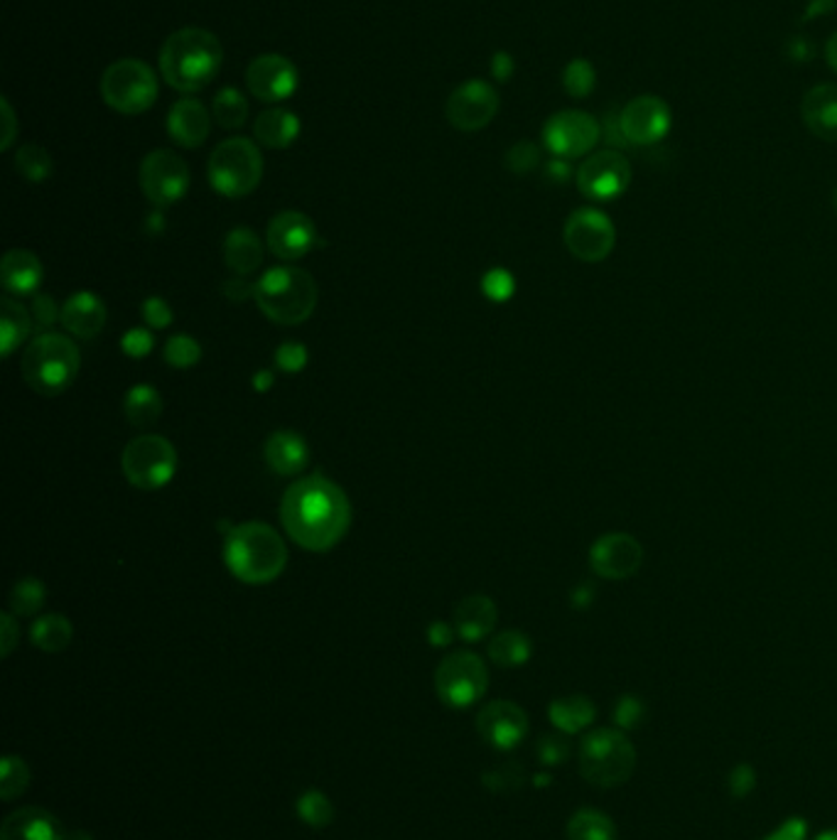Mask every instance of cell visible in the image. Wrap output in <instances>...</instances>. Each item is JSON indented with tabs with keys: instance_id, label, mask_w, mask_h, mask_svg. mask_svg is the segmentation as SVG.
Listing matches in <instances>:
<instances>
[{
	"instance_id": "6da1fadb",
	"label": "cell",
	"mask_w": 837,
	"mask_h": 840,
	"mask_svg": "<svg viewBox=\"0 0 837 840\" xmlns=\"http://www.w3.org/2000/svg\"><path fill=\"white\" fill-rule=\"evenodd\" d=\"M282 529L300 549L327 553L351 529V502L337 482L310 474L292 482L280 502Z\"/></svg>"
},
{
	"instance_id": "7a4b0ae2",
	"label": "cell",
	"mask_w": 837,
	"mask_h": 840,
	"mask_svg": "<svg viewBox=\"0 0 837 840\" xmlns=\"http://www.w3.org/2000/svg\"><path fill=\"white\" fill-rule=\"evenodd\" d=\"M224 65V47L205 27H183L165 39L160 49V72L165 82L183 94H197L214 82Z\"/></svg>"
},
{
	"instance_id": "3957f363",
	"label": "cell",
	"mask_w": 837,
	"mask_h": 840,
	"mask_svg": "<svg viewBox=\"0 0 837 840\" xmlns=\"http://www.w3.org/2000/svg\"><path fill=\"white\" fill-rule=\"evenodd\" d=\"M224 563L236 580L268 585L278 580L288 565V549L280 533L264 521L231 526L224 539Z\"/></svg>"
},
{
	"instance_id": "277c9868",
	"label": "cell",
	"mask_w": 837,
	"mask_h": 840,
	"mask_svg": "<svg viewBox=\"0 0 837 840\" xmlns=\"http://www.w3.org/2000/svg\"><path fill=\"white\" fill-rule=\"evenodd\" d=\"M256 306L278 325H302L317 308V283L298 266H276L256 283Z\"/></svg>"
},
{
	"instance_id": "5b68a950",
	"label": "cell",
	"mask_w": 837,
	"mask_h": 840,
	"mask_svg": "<svg viewBox=\"0 0 837 840\" xmlns=\"http://www.w3.org/2000/svg\"><path fill=\"white\" fill-rule=\"evenodd\" d=\"M79 367H82V354L77 344L59 332H43L27 344L20 361L23 379L27 387L43 393V396H59L72 387Z\"/></svg>"
},
{
	"instance_id": "8992f818",
	"label": "cell",
	"mask_w": 837,
	"mask_h": 840,
	"mask_svg": "<svg viewBox=\"0 0 837 840\" xmlns=\"http://www.w3.org/2000/svg\"><path fill=\"white\" fill-rule=\"evenodd\" d=\"M637 769V750L619 727H600L580 745V774L592 786H619Z\"/></svg>"
},
{
	"instance_id": "52a82bcc",
	"label": "cell",
	"mask_w": 837,
	"mask_h": 840,
	"mask_svg": "<svg viewBox=\"0 0 837 840\" xmlns=\"http://www.w3.org/2000/svg\"><path fill=\"white\" fill-rule=\"evenodd\" d=\"M209 185L221 197L241 199L254 192L264 177V156L248 138H226L209 158Z\"/></svg>"
},
{
	"instance_id": "ba28073f",
	"label": "cell",
	"mask_w": 837,
	"mask_h": 840,
	"mask_svg": "<svg viewBox=\"0 0 837 840\" xmlns=\"http://www.w3.org/2000/svg\"><path fill=\"white\" fill-rule=\"evenodd\" d=\"M101 99L124 116H138L158 101V77L143 59H118L101 77Z\"/></svg>"
},
{
	"instance_id": "9c48e42d",
	"label": "cell",
	"mask_w": 837,
	"mask_h": 840,
	"mask_svg": "<svg viewBox=\"0 0 837 840\" xmlns=\"http://www.w3.org/2000/svg\"><path fill=\"white\" fill-rule=\"evenodd\" d=\"M120 468L133 487L143 492L163 490L177 472V450L163 435H140L126 445Z\"/></svg>"
},
{
	"instance_id": "30bf717a",
	"label": "cell",
	"mask_w": 837,
	"mask_h": 840,
	"mask_svg": "<svg viewBox=\"0 0 837 840\" xmlns=\"http://www.w3.org/2000/svg\"><path fill=\"white\" fill-rule=\"evenodd\" d=\"M489 688V671L481 656L474 652H452L435 671V691L440 701L455 711L479 703Z\"/></svg>"
},
{
	"instance_id": "8fae6325",
	"label": "cell",
	"mask_w": 837,
	"mask_h": 840,
	"mask_svg": "<svg viewBox=\"0 0 837 840\" xmlns=\"http://www.w3.org/2000/svg\"><path fill=\"white\" fill-rule=\"evenodd\" d=\"M565 246L582 263H600L617 246V227L594 207L574 209L562 229Z\"/></svg>"
},
{
	"instance_id": "7c38bea8",
	"label": "cell",
	"mask_w": 837,
	"mask_h": 840,
	"mask_svg": "<svg viewBox=\"0 0 837 840\" xmlns=\"http://www.w3.org/2000/svg\"><path fill=\"white\" fill-rule=\"evenodd\" d=\"M600 124L588 111L565 108L553 114L543 126V143L560 160L590 156L600 143Z\"/></svg>"
},
{
	"instance_id": "4fadbf2b",
	"label": "cell",
	"mask_w": 837,
	"mask_h": 840,
	"mask_svg": "<svg viewBox=\"0 0 837 840\" xmlns=\"http://www.w3.org/2000/svg\"><path fill=\"white\" fill-rule=\"evenodd\" d=\"M631 163L619 150H597L580 163L574 180L590 202L619 199L631 185Z\"/></svg>"
},
{
	"instance_id": "5bb4252c",
	"label": "cell",
	"mask_w": 837,
	"mask_h": 840,
	"mask_svg": "<svg viewBox=\"0 0 837 840\" xmlns=\"http://www.w3.org/2000/svg\"><path fill=\"white\" fill-rule=\"evenodd\" d=\"M140 189L155 207H173L189 189V168L175 150H153L140 163Z\"/></svg>"
},
{
	"instance_id": "9a60e30c",
	"label": "cell",
	"mask_w": 837,
	"mask_h": 840,
	"mask_svg": "<svg viewBox=\"0 0 837 840\" xmlns=\"http://www.w3.org/2000/svg\"><path fill=\"white\" fill-rule=\"evenodd\" d=\"M673 126L671 106L661 96L643 94L631 99L619 114V130L629 146H655Z\"/></svg>"
},
{
	"instance_id": "2e32d148",
	"label": "cell",
	"mask_w": 837,
	"mask_h": 840,
	"mask_svg": "<svg viewBox=\"0 0 837 840\" xmlns=\"http://www.w3.org/2000/svg\"><path fill=\"white\" fill-rule=\"evenodd\" d=\"M499 114V94L491 84L481 82V79H472V82L460 84L452 91L445 116L452 126L462 134H474V130L487 128Z\"/></svg>"
},
{
	"instance_id": "e0dca14e",
	"label": "cell",
	"mask_w": 837,
	"mask_h": 840,
	"mask_svg": "<svg viewBox=\"0 0 837 840\" xmlns=\"http://www.w3.org/2000/svg\"><path fill=\"white\" fill-rule=\"evenodd\" d=\"M590 565L602 580H629L643 565V545L631 533H604L592 543Z\"/></svg>"
},
{
	"instance_id": "ac0fdd59",
	"label": "cell",
	"mask_w": 837,
	"mask_h": 840,
	"mask_svg": "<svg viewBox=\"0 0 837 840\" xmlns=\"http://www.w3.org/2000/svg\"><path fill=\"white\" fill-rule=\"evenodd\" d=\"M246 87L266 104H278L295 94L300 87L298 67L282 55H260L246 69Z\"/></svg>"
},
{
	"instance_id": "d6986e66",
	"label": "cell",
	"mask_w": 837,
	"mask_h": 840,
	"mask_svg": "<svg viewBox=\"0 0 837 840\" xmlns=\"http://www.w3.org/2000/svg\"><path fill=\"white\" fill-rule=\"evenodd\" d=\"M477 730L481 740L493 750L509 752L519 747L528 735V715L521 705L511 701H491L477 715Z\"/></svg>"
},
{
	"instance_id": "ffe728a7",
	"label": "cell",
	"mask_w": 837,
	"mask_h": 840,
	"mask_svg": "<svg viewBox=\"0 0 837 840\" xmlns=\"http://www.w3.org/2000/svg\"><path fill=\"white\" fill-rule=\"evenodd\" d=\"M268 249L276 258L292 263L300 261L302 256L315 249L317 244V227L307 215L302 211H280L278 217L270 219L268 225Z\"/></svg>"
},
{
	"instance_id": "44dd1931",
	"label": "cell",
	"mask_w": 837,
	"mask_h": 840,
	"mask_svg": "<svg viewBox=\"0 0 837 840\" xmlns=\"http://www.w3.org/2000/svg\"><path fill=\"white\" fill-rule=\"evenodd\" d=\"M211 116L199 99H179L167 114V134L183 148H199L209 138Z\"/></svg>"
},
{
	"instance_id": "7402d4cb",
	"label": "cell",
	"mask_w": 837,
	"mask_h": 840,
	"mask_svg": "<svg viewBox=\"0 0 837 840\" xmlns=\"http://www.w3.org/2000/svg\"><path fill=\"white\" fill-rule=\"evenodd\" d=\"M62 325L77 340H94L106 325V306L94 292H74L62 306Z\"/></svg>"
},
{
	"instance_id": "603a6c76",
	"label": "cell",
	"mask_w": 837,
	"mask_h": 840,
	"mask_svg": "<svg viewBox=\"0 0 837 840\" xmlns=\"http://www.w3.org/2000/svg\"><path fill=\"white\" fill-rule=\"evenodd\" d=\"M264 458L280 477H295L310 464V445L295 430H278L266 440Z\"/></svg>"
},
{
	"instance_id": "cb8c5ba5",
	"label": "cell",
	"mask_w": 837,
	"mask_h": 840,
	"mask_svg": "<svg viewBox=\"0 0 837 840\" xmlns=\"http://www.w3.org/2000/svg\"><path fill=\"white\" fill-rule=\"evenodd\" d=\"M499 610L493 605L491 597L487 595H469L465 600H460L452 614V624L460 640L465 642H481L493 632L497 626Z\"/></svg>"
},
{
	"instance_id": "d4e9b609",
	"label": "cell",
	"mask_w": 837,
	"mask_h": 840,
	"mask_svg": "<svg viewBox=\"0 0 837 840\" xmlns=\"http://www.w3.org/2000/svg\"><path fill=\"white\" fill-rule=\"evenodd\" d=\"M0 278H3V288L10 296H37L39 283L45 278L43 261L27 249L8 251L3 263H0Z\"/></svg>"
},
{
	"instance_id": "484cf974",
	"label": "cell",
	"mask_w": 837,
	"mask_h": 840,
	"mask_svg": "<svg viewBox=\"0 0 837 840\" xmlns=\"http://www.w3.org/2000/svg\"><path fill=\"white\" fill-rule=\"evenodd\" d=\"M803 124L821 140H837V84H818L809 89L801 104Z\"/></svg>"
},
{
	"instance_id": "4316f807",
	"label": "cell",
	"mask_w": 837,
	"mask_h": 840,
	"mask_svg": "<svg viewBox=\"0 0 837 840\" xmlns=\"http://www.w3.org/2000/svg\"><path fill=\"white\" fill-rule=\"evenodd\" d=\"M0 840H65V836L53 814L37 806H25L5 818L0 826Z\"/></svg>"
},
{
	"instance_id": "83f0119b",
	"label": "cell",
	"mask_w": 837,
	"mask_h": 840,
	"mask_svg": "<svg viewBox=\"0 0 837 840\" xmlns=\"http://www.w3.org/2000/svg\"><path fill=\"white\" fill-rule=\"evenodd\" d=\"M300 118L288 108H268L256 118L254 136L264 148L282 150L300 138Z\"/></svg>"
},
{
	"instance_id": "f1b7e54d",
	"label": "cell",
	"mask_w": 837,
	"mask_h": 840,
	"mask_svg": "<svg viewBox=\"0 0 837 840\" xmlns=\"http://www.w3.org/2000/svg\"><path fill=\"white\" fill-rule=\"evenodd\" d=\"M224 261L229 271H234L239 278H246L256 273L264 263V244L256 237V231L246 227L231 229L224 241Z\"/></svg>"
},
{
	"instance_id": "f546056e",
	"label": "cell",
	"mask_w": 837,
	"mask_h": 840,
	"mask_svg": "<svg viewBox=\"0 0 837 840\" xmlns=\"http://www.w3.org/2000/svg\"><path fill=\"white\" fill-rule=\"evenodd\" d=\"M548 717L562 735H578L594 723L597 707L588 695H565L550 703Z\"/></svg>"
},
{
	"instance_id": "4dcf8cb0",
	"label": "cell",
	"mask_w": 837,
	"mask_h": 840,
	"mask_svg": "<svg viewBox=\"0 0 837 840\" xmlns=\"http://www.w3.org/2000/svg\"><path fill=\"white\" fill-rule=\"evenodd\" d=\"M33 315L25 306H20L13 298H3L0 302V354L10 357L20 344H25L33 332Z\"/></svg>"
},
{
	"instance_id": "1f68e13d",
	"label": "cell",
	"mask_w": 837,
	"mask_h": 840,
	"mask_svg": "<svg viewBox=\"0 0 837 840\" xmlns=\"http://www.w3.org/2000/svg\"><path fill=\"white\" fill-rule=\"evenodd\" d=\"M74 626L67 620L65 614H45L33 624L30 630V640L45 654H59L72 644Z\"/></svg>"
},
{
	"instance_id": "d6a6232c",
	"label": "cell",
	"mask_w": 837,
	"mask_h": 840,
	"mask_svg": "<svg viewBox=\"0 0 837 840\" xmlns=\"http://www.w3.org/2000/svg\"><path fill=\"white\" fill-rule=\"evenodd\" d=\"M489 659L501 669H519L533 654V644L523 632L507 630L489 642Z\"/></svg>"
},
{
	"instance_id": "836d02e7",
	"label": "cell",
	"mask_w": 837,
	"mask_h": 840,
	"mask_svg": "<svg viewBox=\"0 0 837 840\" xmlns=\"http://www.w3.org/2000/svg\"><path fill=\"white\" fill-rule=\"evenodd\" d=\"M124 413L128 423L136 425V428H150L163 416V396L153 387L140 383V387H133L126 393Z\"/></svg>"
},
{
	"instance_id": "e575fe53",
	"label": "cell",
	"mask_w": 837,
	"mask_h": 840,
	"mask_svg": "<svg viewBox=\"0 0 837 840\" xmlns=\"http://www.w3.org/2000/svg\"><path fill=\"white\" fill-rule=\"evenodd\" d=\"M568 840H617V826L597 808H580L568 821Z\"/></svg>"
},
{
	"instance_id": "d590c367",
	"label": "cell",
	"mask_w": 837,
	"mask_h": 840,
	"mask_svg": "<svg viewBox=\"0 0 837 840\" xmlns=\"http://www.w3.org/2000/svg\"><path fill=\"white\" fill-rule=\"evenodd\" d=\"M211 116L217 124L226 130H236L246 124L248 118V101L234 87H224L214 96V106H211Z\"/></svg>"
},
{
	"instance_id": "8d00e7d4",
	"label": "cell",
	"mask_w": 837,
	"mask_h": 840,
	"mask_svg": "<svg viewBox=\"0 0 837 840\" xmlns=\"http://www.w3.org/2000/svg\"><path fill=\"white\" fill-rule=\"evenodd\" d=\"M47 597L45 583L39 578H23L10 590V610L15 617H35L43 610Z\"/></svg>"
},
{
	"instance_id": "74e56055",
	"label": "cell",
	"mask_w": 837,
	"mask_h": 840,
	"mask_svg": "<svg viewBox=\"0 0 837 840\" xmlns=\"http://www.w3.org/2000/svg\"><path fill=\"white\" fill-rule=\"evenodd\" d=\"M15 170L27 182H45L49 175H53L55 163H53V156L47 153V148L37 143H27L18 150Z\"/></svg>"
},
{
	"instance_id": "f35d334b",
	"label": "cell",
	"mask_w": 837,
	"mask_h": 840,
	"mask_svg": "<svg viewBox=\"0 0 837 840\" xmlns=\"http://www.w3.org/2000/svg\"><path fill=\"white\" fill-rule=\"evenodd\" d=\"M594 87H597V72L590 59H572L562 72V89L568 91L570 99H588Z\"/></svg>"
},
{
	"instance_id": "ab89813d",
	"label": "cell",
	"mask_w": 837,
	"mask_h": 840,
	"mask_svg": "<svg viewBox=\"0 0 837 840\" xmlns=\"http://www.w3.org/2000/svg\"><path fill=\"white\" fill-rule=\"evenodd\" d=\"M30 786V769L25 764V759H20L15 755H8L0 764V796L5 802H13V798L23 796Z\"/></svg>"
},
{
	"instance_id": "60d3db41",
	"label": "cell",
	"mask_w": 837,
	"mask_h": 840,
	"mask_svg": "<svg viewBox=\"0 0 837 840\" xmlns=\"http://www.w3.org/2000/svg\"><path fill=\"white\" fill-rule=\"evenodd\" d=\"M298 814L312 828H327L335 821V806L317 789H310V792L298 798Z\"/></svg>"
},
{
	"instance_id": "b9f144b4",
	"label": "cell",
	"mask_w": 837,
	"mask_h": 840,
	"mask_svg": "<svg viewBox=\"0 0 837 840\" xmlns=\"http://www.w3.org/2000/svg\"><path fill=\"white\" fill-rule=\"evenodd\" d=\"M163 357L167 361V367L191 369V367H197L199 359H201V347L195 337L175 335L165 342Z\"/></svg>"
},
{
	"instance_id": "7bdbcfd3",
	"label": "cell",
	"mask_w": 837,
	"mask_h": 840,
	"mask_svg": "<svg viewBox=\"0 0 837 840\" xmlns=\"http://www.w3.org/2000/svg\"><path fill=\"white\" fill-rule=\"evenodd\" d=\"M643 717H647V705L637 695H621L614 705V723L619 730H633L643 723Z\"/></svg>"
},
{
	"instance_id": "ee69618b",
	"label": "cell",
	"mask_w": 837,
	"mask_h": 840,
	"mask_svg": "<svg viewBox=\"0 0 837 840\" xmlns=\"http://www.w3.org/2000/svg\"><path fill=\"white\" fill-rule=\"evenodd\" d=\"M540 165V150L538 146L528 143V140H521V143L513 146L507 153V168L516 175H528L531 170H536Z\"/></svg>"
},
{
	"instance_id": "f6af8a7d",
	"label": "cell",
	"mask_w": 837,
	"mask_h": 840,
	"mask_svg": "<svg viewBox=\"0 0 837 840\" xmlns=\"http://www.w3.org/2000/svg\"><path fill=\"white\" fill-rule=\"evenodd\" d=\"M307 347L300 342H282L276 349V367L286 373H300L307 367Z\"/></svg>"
},
{
	"instance_id": "bcb514c9",
	"label": "cell",
	"mask_w": 837,
	"mask_h": 840,
	"mask_svg": "<svg viewBox=\"0 0 837 840\" xmlns=\"http://www.w3.org/2000/svg\"><path fill=\"white\" fill-rule=\"evenodd\" d=\"M153 347H155V337H153V332L146 330V327L128 330L124 340H120V349H124V354L130 359L148 357V354L153 352Z\"/></svg>"
},
{
	"instance_id": "7dc6e473",
	"label": "cell",
	"mask_w": 837,
	"mask_h": 840,
	"mask_svg": "<svg viewBox=\"0 0 837 840\" xmlns=\"http://www.w3.org/2000/svg\"><path fill=\"white\" fill-rule=\"evenodd\" d=\"M481 288H484V296H487L489 300L503 302L513 296V288L516 286H513V276L509 271L497 268V271H491V273H487V276H484Z\"/></svg>"
},
{
	"instance_id": "c3c4849f",
	"label": "cell",
	"mask_w": 837,
	"mask_h": 840,
	"mask_svg": "<svg viewBox=\"0 0 837 840\" xmlns=\"http://www.w3.org/2000/svg\"><path fill=\"white\" fill-rule=\"evenodd\" d=\"M30 315H33V322L39 330H49V327L57 325V320H62V310L57 308V302L53 300V296L37 292V296L33 298Z\"/></svg>"
},
{
	"instance_id": "681fc988",
	"label": "cell",
	"mask_w": 837,
	"mask_h": 840,
	"mask_svg": "<svg viewBox=\"0 0 837 840\" xmlns=\"http://www.w3.org/2000/svg\"><path fill=\"white\" fill-rule=\"evenodd\" d=\"M140 315H143L146 325L150 330H165L173 325V308L167 306V300L163 298H148L140 308Z\"/></svg>"
},
{
	"instance_id": "f907efd6",
	"label": "cell",
	"mask_w": 837,
	"mask_h": 840,
	"mask_svg": "<svg viewBox=\"0 0 837 840\" xmlns=\"http://www.w3.org/2000/svg\"><path fill=\"white\" fill-rule=\"evenodd\" d=\"M570 755V747L560 735H546L538 745V759L546 767H558Z\"/></svg>"
},
{
	"instance_id": "816d5d0a",
	"label": "cell",
	"mask_w": 837,
	"mask_h": 840,
	"mask_svg": "<svg viewBox=\"0 0 837 840\" xmlns=\"http://www.w3.org/2000/svg\"><path fill=\"white\" fill-rule=\"evenodd\" d=\"M728 786H730V794L734 798H744L749 796L754 792L756 786V772L752 764H737L730 772V779H728Z\"/></svg>"
},
{
	"instance_id": "f5cc1de1",
	"label": "cell",
	"mask_w": 837,
	"mask_h": 840,
	"mask_svg": "<svg viewBox=\"0 0 837 840\" xmlns=\"http://www.w3.org/2000/svg\"><path fill=\"white\" fill-rule=\"evenodd\" d=\"M764 840H809V824H805V818L793 816L779 828H774Z\"/></svg>"
},
{
	"instance_id": "db71d44e",
	"label": "cell",
	"mask_w": 837,
	"mask_h": 840,
	"mask_svg": "<svg viewBox=\"0 0 837 840\" xmlns=\"http://www.w3.org/2000/svg\"><path fill=\"white\" fill-rule=\"evenodd\" d=\"M18 636H20V630L15 624V617L13 614H0V654L8 656L13 654L15 644H18Z\"/></svg>"
},
{
	"instance_id": "11a10c76",
	"label": "cell",
	"mask_w": 837,
	"mask_h": 840,
	"mask_svg": "<svg viewBox=\"0 0 837 840\" xmlns=\"http://www.w3.org/2000/svg\"><path fill=\"white\" fill-rule=\"evenodd\" d=\"M455 624H447V622H432L428 626V642L430 646H438V649H442V646H450L452 640H455Z\"/></svg>"
},
{
	"instance_id": "9f6ffc18",
	"label": "cell",
	"mask_w": 837,
	"mask_h": 840,
	"mask_svg": "<svg viewBox=\"0 0 837 840\" xmlns=\"http://www.w3.org/2000/svg\"><path fill=\"white\" fill-rule=\"evenodd\" d=\"M224 296L234 302H244L256 296V286H251L244 278H231L224 283Z\"/></svg>"
},
{
	"instance_id": "6f0895ef",
	"label": "cell",
	"mask_w": 837,
	"mask_h": 840,
	"mask_svg": "<svg viewBox=\"0 0 837 840\" xmlns=\"http://www.w3.org/2000/svg\"><path fill=\"white\" fill-rule=\"evenodd\" d=\"M491 74L499 79V82H509L513 74V59L507 53H497L491 59Z\"/></svg>"
},
{
	"instance_id": "680465c9",
	"label": "cell",
	"mask_w": 837,
	"mask_h": 840,
	"mask_svg": "<svg viewBox=\"0 0 837 840\" xmlns=\"http://www.w3.org/2000/svg\"><path fill=\"white\" fill-rule=\"evenodd\" d=\"M3 126H5V130H3V140H0V148H3V150H8L10 146H13V140H15V114H13V108H10V101L8 99H3Z\"/></svg>"
},
{
	"instance_id": "91938a15",
	"label": "cell",
	"mask_w": 837,
	"mask_h": 840,
	"mask_svg": "<svg viewBox=\"0 0 837 840\" xmlns=\"http://www.w3.org/2000/svg\"><path fill=\"white\" fill-rule=\"evenodd\" d=\"M546 175H548L550 180H556V182H565V180H568V177L572 175V170H570V165H568V160L556 158V160H553V163H548Z\"/></svg>"
},
{
	"instance_id": "94428289",
	"label": "cell",
	"mask_w": 837,
	"mask_h": 840,
	"mask_svg": "<svg viewBox=\"0 0 837 840\" xmlns=\"http://www.w3.org/2000/svg\"><path fill=\"white\" fill-rule=\"evenodd\" d=\"M274 383H276V377H274V371H268V369L258 371L256 377H254V389L260 391V393H266V391L274 389Z\"/></svg>"
},
{
	"instance_id": "6125c7cd",
	"label": "cell",
	"mask_w": 837,
	"mask_h": 840,
	"mask_svg": "<svg viewBox=\"0 0 837 840\" xmlns=\"http://www.w3.org/2000/svg\"><path fill=\"white\" fill-rule=\"evenodd\" d=\"M825 59H828L830 69H835L837 72V33H833V37L828 39V45H825Z\"/></svg>"
},
{
	"instance_id": "be15d7a7",
	"label": "cell",
	"mask_w": 837,
	"mask_h": 840,
	"mask_svg": "<svg viewBox=\"0 0 837 840\" xmlns=\"http://www.w3.org/2000/svg\"><path fill=\"white\" fill-rule=\"evenodd\" d=\"M815 840H837V828H828V831L815 836Z\"/></svg>"
},
{
	"instance_id": "e7e4bbea",
	"label": "cell",
	"mask_w": 837,
	"mask_h": 840,
	"mask_svg": "<svg viewBox=\"0 0 837 840\" xmlns=\"http://www.w3.org/2000/svg\"><path fill=\"white\" fill-rule=\"evenodd\" d=\"M548 782H550V776H548V774H538V776H536V784H538V786H548Z\"/></svg>"
},
{
	"instance_id": "03108f58",
	"label": "cell",
	"mask_w": 837,
	"mask_h": 840,
	"mask_svg": "<svg viewBox=\"0 0 837 840\" xmlns=\"http://www.w3.org/2000/svg\"><path fill=\"white\" fill-rule=\"evenodd\" d=\"M833 202H835V207H837V189H835V195H833Z\"/></svg>"
}]
</instances>
